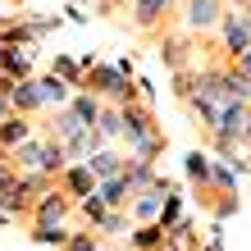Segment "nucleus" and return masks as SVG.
<instances>
[{
    "label": "nucleus",
    "instance_id": "7",
    "mask_svg": "<svg viewBox=\"0 0 251 251\" xmlns=\"http://www.w3.org/2000/svg\"><path fill=\"white\" fill-rule=\"evenodd\" d=\"M9 105H14V114H23V119H32V114H46V96H41V78L14 82V87H9Z\"/></svg>",
    "mask_w": 251,
    "mask_h": 251
},
{
    "label": "nucleus",
    "instance_id": "15",
    "mask_svg": "<svg viewBox=\"0 0 251 251\" xmlns=\"http://www.w3.org/2000/svg\"><path fill=\"white\" fill-rule=\"evenodd\" d=\"M96 197L105 201V210H128V201H132V192L124 183V174L119 178H105V183H96Z\"/></svg>",
    "mask_w": 251,
    "mask_h": 251
},
{
    "label": "nucleus",
    "instance_id": "24",
    "mask_svg": "<svg viewBox=\"0 0 251 251\" xmlns=\"http://www.w3.org/2000/svg\"><path fill=\"white\" fill-rule=\"evenodd\" d=\"M233 64H238V69L247 73V78H251V50H247V55H238V60H233Z\"/></svg>",
    "mask_w": 251,
    "mask_h": 251
},
{
    "label": "nucleus",
    "instance_id": "1",
    "mask_svg": "<svg viewBox=\"0 0 251 251\" xmlns=\"http://www.w3.org/2000/svg\"><path fill=\"white\" fill-rule=\"evenodd\" d=\"M119 146H124V155L128 160H146V165H155V155L165 151V132L155 128V119H151V105H124V137H119Z\"/></svg>",
    "mask_w": 251,
    "mask_h": 251
},
{
    "label": "nucleus",
    "instance_id": "5",
    "mask_svg": "<svg viewBox=\"0 0 251 251\" xmlns=\"http://www.w3.org/2000/svg\"><path fill=\"white\" fill-rule=\"evenodd\" d=\"M219 19H224V0H183V32L197 37V32H215Z\"/></svg>",
    "mask_w": 251,
    "mask_h": 251
},
{
    "label": "nucleus",
    "instance_id": "26",
    "mask_svg": "<svg viewBox=\"0 0 251 251\" xmlns=\"http://www.w3.org/2000/svg\"><path fill=\"white\" fill-rule=\"evenodd\" d=\"M0 87H5V69H0Z\"/></svg>",
    "mask_w": 251,
    "mask_h": 251
},
{
    "label": "nucleus",
    "instance_id": "2",
    "mask_svg": "<svg viewBox=\"0 0 251 251\" xmlns=\"http://www.w3.org/2000/svg\"><path fill=\"white\" fill-rule=\"evenodd\" d=\"M82 92H92V96H100L105 100V105H132V100H137V92H132V82L128 73H119V64H96L92 55H87L82 60Z\"/></svg>",
    "mask_w": 251,
    "mask_h": 251
},
{
    "label": "nucleus",
    "instance_id": "9",
    "mask_svg": "<svg viewBox=\"0 0 251 251\" xmlns=\"http://www.w3.org/2000/svg\"><path fill=\"white\" fill-rule=\"evenodd\" d=\"M55 187H60L69 201H82V197H92V192H96V178H92V169H87L82 160H73L60 178H55Z\"/></svg>",
    "mask_w": 251,
    "mask_h": 251
},
{
    "label": "nucleus",
    "instance_id": "6",
    "mask_svg": "<svg viewBox=\"0 0 251 251\" xmlns=\"http://www.w3.org/2000/svg\"><path fill=\"white\" fill-rule=\"evenodd\" d=\"M69 197H64V192L60 187H46V192H41V197H37V205H32V215H27V224H64V215H69Z\"/></svg>",
    "mask_w": 251,
    "mask_h": 251
},
{
    "label": "nucleus",
    "instance_id": "4",
    "mask_svg": "<svg viewBox=\"0 0 251 251\" xmlns=\"http://www.w3.org/2000/svg\"><path fill=\"white\" fill-rule=\"evenodd\" d=\"M165 201H169V178L160 174L155 183H146L142 192H132V201H128L132 224H160V210H165Z\"/></svg>",
    "mask_w": 251,
    "mask_h": 251
},
{
    "label": "nucleus",
    "instance_id": "23",
    "mask_svg": "<svg viewBox=\"0 0 251 251\" xmlns=\"http://www.w3.org/2000/svg\"><path fill=\"white\" fill-rule=\"evenodd\" d=\"M9 114H14V105H9V82H5V87H0V124H5Z\"/></svg>",
    "mask_w": 251,
    "mask_h": 251
},
{
    "label": "nucleus",
    "instance_id": "19",
    "mask_svg": "<svg viewBox=\"0 0 251 251\" xmlns=\"http://www.w3.org/2000/svg\"><path fill=\"white\" fill-rule=\"evenodd\" d=\"M132 228H137V224H132V215H128V210H110V215L96 224V233H105V238H128Z\"/></svg>",
    "mask_w": 251,
    "mask_h": 251
},
{
    "label": "nucleus",
    "instance_id": "27",
    "mask_svg": "<svg viewBox=\"0 0 251 251\" xmlns=\"http://www.w3.org/2000/svg\"><path fill=\"white\" fill-rule=\"evenodd\" d=\"M9 5H19V0H9Z\"/></svg>",
    "mask_w": 251,
    "mask_h": 251
},
{
    "label": "nucleus",
    "instance_id": "16",
    "mask_svg": "<svg viewBox=\"0 0 251 251\" xmlns=\"http://www.w3.org/2000/svg\"><path fill=\"white\" fill-rule=\"evenodd\" d=\"M69 110L78 114V119H82L87 128H96V119H100V110H105V100H100V96H92V92H73V100H69Z\"/></svg>",
    "mask_w": 251,
    "mask_h": 251
},
{
    "label": "nucleus",
    "instance_id": "10",
    "mask_svg": "<svg viewBox=\"0 0 251 251\" xmlns=\"http://www.w3.org/2000/svg\"><path fill=\"white\" fill-rule=\"evenodd\" d=\"M0 69H5V82H27L32 78V50L27 46H0Z\"/></svg>",
    "mask_w": 251,
    "mask_h": 251
},
{
    "label": "nucleus",
    "instance_id": "25",
    "mask_svg": "<svg viewBox=\"0 0 251 251\" xmlns=\"http://www.w3.org/2000/svg\"><path fill=\"white\" fill-rule=\"evenodd\" d=\"M82 5H100V0H73V9H82Z\"/></svg>",
    "mask_w": 251,
    "mask_h": 251
},
{
    "label": "nucleus",
    "instance_id": "8",
    "mask_svg": "<svg viewBox=\"0 0 251 251\" xmlns=\"http://www.w3.org/2000/svg\"><path fill=\"white\" fill-rule=\"evenodd\" d=\"M82 165L92 169V178H96V183H105V178H119V174H124V165H128V155L119 151V146H96V151L87 155Z\"/></svg>",
    "mask_w": 251,
    "mask_h": 251
},
{
    "label": "nucleus",
    "instance_id": "14",
    "mask_svg": "<svg viewBox=\"0 0 251 251\" xmlns=\"http://www.w3.org/2000/svg\"><path fill=\"white\" fill-rule=\"evenodd\" d=\"M210 165H215V155H205V151H187V183H192V187H201V197H210Z\"/></svg>",
    "mask_w": 251,
    "mask_h": 251
},
{
    "label": "nucleus",
    "instance_id": "22",
    "mask_svg": "<svg viewBox=\"0 0 251 251\" xmlns=\"http://www.w3.org/2000/svg\"><path fill=\"white\" fill-rule=\"evenodd\" d=\"M64 251H96V238H92V233H69Z\"/></svg>",
    "mask_w": 251,
    "mask_h": 251
},
{
    "label": "nucleus",
    "instance_id": "3",
    "mask_svg": "<svg viewBox=\"0 0 251 251\" xmlns=\"http://www.w3.org/2000/svg\"><path fill=\"white\" fill-rule=\"evenodd\" d=\"M219 50L228 55V60H238V55L251 50V5H233L224 9V19H219Z\"/></svg>",
    "mask_w": 251,
    "mask_h": 251
},
{
    "label": "nucleus",
    "instance_id": "18",
    "mask_svg": "<svg viewBox=\"0 0 251 251\" xmlns=\"http://www.w3.org/2000/svg\"><path fill=\"white\" fill-rule=\"evenodd\" d=\"M50 73H55V78H60V82H69L73 92H82V78H87V73H82V64H78V60H69V55H55Z\"/></svg>",
    "mask_w": 251,
    "mask_h": 251
},
{
    "label": "nucleus",
    "instance_id": "13",
    "mask_svg": "<svg viewBox=\"0 0 251 251\" xmlns=\"http://www.w3.org/2000/svg\"><path fill=\"white\" fill-rule=\"evenodd\" d=\"M27 137H32V124H27L23 114H9V119L0 124V151H5V155H14Z\"/></svg>",
    "mask_w": 251,
    "mask_h": 251
},
{
    "label": "nucleus",
    "instance_id": "11",
    "mask_svg": "<svg viewBox=\"0 0 251 251\" xmlns=\"http://www.w3.org/2000/svg\"><path fill=\"white\" fill-rule=\"evenodd\" d=\"M169 9H174V0H132V27L137 32H155Z\"/></svg>",
    "mask_w": 251,
    "mask_h": 251
},
{
    "label": "nucleus",
    "instance_id": "12",
    "mask_svg": "<svg viewBox=\"0 0 251 251\" xmlns=\"http://www.w3.org/2000/svg\"><path fill=\"white\" fill-rule=\"evenodd\" d=\"M92 132H96V142H100V146H114V142L124 137V105H105Z\"/></svg>",
    "mask_w": 251,
    "mask_h": 251
},
{
    "label": "nucleus",
    "instance_id": "17",
    "mask_svg": "<svg viewBox=\"0 0 251 251\" xmlns=\"http://www.w3.org/2000/svg\"><path fill=\"white\" fill-rule=\"evenodd\" d=\"M128 247L132 251H160V247H165V228H160V224H137L128 233Z\"/></svg>",
    "mask_w": 251,
    "mask_h": 251
},
{
    "label": "nucleus",
    "instance_id": "20",
    "mask_svg": "<svg viewBox=\"0 0 251 251\" xmlns=\"http://www.w3.org/2000/svg\"><path fill=\"white\" fill-rule=\"evenodd\" d=\"M32 242H41V247H60V251H64L69 228H64V224H32Z\"/></svg>",
    "mask_w": 251,
    "mask_h": 251
},
{
    "label": "nucleus",
    "instance_id": "21",
    "mask_svg": "<svg viewBox=\"0 0 251 251\" xmlns=\"http://www.w3.org/2000/svg\"><path fill=\"white\" fill-rule=\"evenodd\" d=\"M78 215H82V219H87V224H92V228H96V224H100V219H105L110 210H105V201H100V197H96V192H92V197H82V201H78Z\"/></svg>",
    "mask_w": 251,
    "mask_h": 251
}]
</instances>
